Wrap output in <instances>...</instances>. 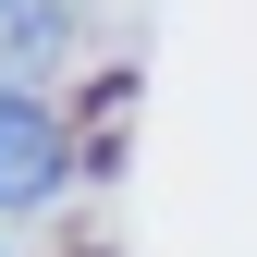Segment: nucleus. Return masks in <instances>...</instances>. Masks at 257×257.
Wrapping results in <instances>:
<instances>
[{
	"label": "nucleus",
	"mask_w": 257,
	"mask_h": 257,
	"mask_svg": "<svg viewBox=\"0 0 257 257\" xmlns=\"http://www.w3.org/2000/svg\"><path fill=\"white\" fill-rule=\"evenodd\" d=\"M61 172H74V135H61V110L37 98V86H0V208L61 196Z\"/></svg>",
	"instance_id": "1"
},
{
	"label": "nucleus",
	"mask_w": 257,
	"mask_h": 257,
	"mask_svg": "<svg viewBox=\"0 0 257 257\" xmlns=\"http://www.w3.org/2000/svg\"><path fill=\"white\" fill-rule=\"evenodd\" d=\"M61 37V0H0V61H49Z\"/></svg>",
	"instance_id": "2"
}]
</instances>
